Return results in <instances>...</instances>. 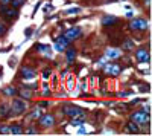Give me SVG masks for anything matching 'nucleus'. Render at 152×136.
Masks as SVG:
<instances>
[{"label":"nucleus","instance_id":"1","mask_svg":"<svg viewBox=\"0 0 152 136\" xmlns=\"http://www.w3.org/2000/svg\"><path fill=\"white\" fill-rule=\"evenodd\" d=\"M64 113L67 116H72V118H78V116H82L84 115V110L81 107H76V106H66L62 109Z\"/></svg>","mask_w":152,"mask_h":136},{"label":"nucleus","instance_id":"2","mask_svg":"<svg viewBox=\"0 0 152 136\" xmlns=\"http://www.w3.org/2000/svg\"><path fill=\"white\" fill-rule=\"evenodd\" d=\"M11 110H12V113H15V115H21V113H24V110H26V102L23 100H14Z\"/></svg>","mask_w":152,"mask_h":136},{"label":"nucleus","instance_id":"3","mask_svg":"<svg viewBox=\"0 0 152 136\" xmlns=\"http://www.w3.org/2000/svg\"><path fill=\"white\" fill-rule=\"evenodd\" d=\"M132 121L135 124H146L149 122V113H145V112H135L132 113Z\"/></svg>","mask_w":152,"mask_h":136},{"label":"nucleus","instance_id":"4","mask_svg":"<svg viewBox=\"0 0 152 136\" xmlns=\"http://www.w3.org/2000/svg\"><path fill=\"white\" fill-rule=\"evenodd\" d=\"M148 28V21L143 20V19H135L131 21V29H135V31H143Z\"/></svg>","mask_w":152,"mask_h":136},{"label":"nucleus","instance_id":"5","mask_svg":"<svg viewBox=\"0 0 152 136\" xmlns=\"http://www.w3.org/2000/svg\"><path fill=\"white\" fill-rule=\"evenodd\" d=\"M135 57H137V60L142 61V63H149V60H151L149 52L145 51V49H138V51L135 52Z\"/></svg>","mask_w":152,"mask_h":136},{"label":"nucleus","instance_id":"6","mask_svg":"<svg viewBox=\"0 0 152 136\" xmlns=\"http://www.w3.org/2000/svg\"><path fill=\"white\" fill-rule=\"evenodd\" d=\"M21 75L24 80H34L37 77V72L31 67H21Z\"/></svg>","mask_w":152,"mask_h":136},{"label":"nucleus","instance_id":"7","mask_svg":"<svg viewBox=\"0 0 152 136\" xmlns=\"http://www.w3.org/2000/svg\"><path fill=\"white\" fill-rule=\"evenodd\" d=\"M40 124L43 127H50V126H53L55 124V118H53V115H44L41 119H40Z\"/></svg>","mask_w":152,"mask_h":136},{"label":"nucleus","instance_id":"8","mask_svg":"<svg viewBox=\"0 0 152 136\" xmlns=\"http://www.w3.org/2000/svg\"><path fill=\"white\" fill-rule=\"evenodd\" d=\"M79 34H81V29H79V28L70 29V31L66 32V38H69V40H75L76 37H79Z\"/></svg>","mask_w":152,"mask_h":136},{"label":"nucleus","instance_id":"9","mask_svg":"<svg viewBox=\"0 0 152 136\" xmlns=\"http://www.w3.org/2000/svg\"><path fill=\"white\" fill-rule=\"evenodd\" d=\"M105 72L113 73V75H117L119 72H120V69H119L117 64H107V66H105Z\"/></svg>","mask_w":152,"mask_h":136},{"label":"nucleus","instance_id":"10","mask_svg":"<svg viewBox=\"0 0 152 136\" xmlns=\"http://www.w3.org/2000/svg\"><path fill=\"white\" fill-rule=\"evenodd\" d=\"M38 51H41L44 55H47V57H52V49H50V46H46V45H40L38 46Z\"/></svg>","mask_w":152,"mask_h":136},{"label":"nucleus","instance_id":"11","mask_svg":"<svg viewBox=\"0 0 152 136\" xmlns=\"http://www.w3.org/2000/svg\"><path fill=\"white\" fill-rule=\"evenodd\" d=\"M120 55H122V52L117 51V49H110L107 52V58H119Z\"/></svg>","mask_w":152,"mask_h":136},{"label":"nucleus","instance_id":"12","mask_svg":"<svg viewBox=\"0 0 152 136\" xmlns=\"http://www.w3.org/2000/svg\"><path fill=\"white\" fill-rule=\"evenodd\" d=\"M11 133H14V135H21L23 133L20 124H12V126H11Z\"/></svg>","mask_w":152,"mask_h":136},{"label":"nucleus","instance_id":"13","mask_svg":"<svg viewBox=\"0 0 152 136\" xmlns=\"http://www.w3.org/2000/svg\"><path fill=\"white\" fill-rule=\"evenodd\" d=\"M126 130H128L129 133H138V126H137V124H135V122L132 121V122H129V124H128Z\"/></svg>","mask_w":152,"mask_h":136},{"label":"nucleus","instance_id":"14","mask_svg":"<svg viewBox=\"0 0 152 136\" xmlns=\"http://www.w3.org/2000/svg\"><path fill=\"white\" fill-rule=\"evenodd\" d=\"M116 17H113V15H107V17H104V20H102V23H104L105 26L107 25H113V23H116Z\"/></svg>","mask_w":152,"mask_h":136},{"label":"nucleus","instance_id":"15","mask_svg":"<svg viewBox=\"0 0 152 136\" xmlns=\"http://www.w3.org/2000/svg\"><path fill=\"white\" fill-rule=\"evenodd\" d=\"M75 58H76V51H75V49H69V51H67V61L72 63Z\"/></svg>","mask_w":152,"mask_h":136},{"label":"nucleus","instance_id":"16","mask_svg":"<svg viewBox=\"0 0 152 136\" xmlns=\"http://www.w3.org/2000/svg\"><path fill=\"white\" fill-rule=\"evenodd\" d=\"M3 92L6 95H17V90H15L14 87H6V89H3Z\"/></svg>","mask_w":152,"mask_h":136},{"label":"nucleus","instance_id":"17","mask_svg":"<svg viewBox=\"0 0 152 136\" xmlns=\"http://www.w3.org/2000/svg\"><path fill=\"white\" fill-rule=\"evenodd\" d=\"M31 118H34V119H38V118H41V110H40V109H35V110L32 112Z\"/></svg>","mask_w":152,"mask_h":136},{"label":"nucleus","instance_id":"18","mask_svg":"<svg viewBox=\"0 0 152 136\" xmlns=\"http://www.w3.org/2000/svg\"><path fill=\"white\" fill-rule=\"evenodd\" d=\"M122 47H123V49H132V47H134V41H132V40H128V41H125Z\"/></svg>","mask_w":152,"mask_h":136},{"label":"nucleus","instance_id":"19","mask_svg":"<svg viewBox=\"0 0 152 136\" xmlns=\"http://www.w3.org/2000/svg\"><path fill=\"white\" fill-rule=\"evenodd\" d=\"M0 133H3V135L11 133V127L9 126H2V127H0Z\"/></svg>","mask_w":152,"mask_h":136},{"label":"nucleus","instance_id":"20","mask_svg":"<svg viewBox=\"0 0 152 136\" xmlns=\"http://www.w3.org/2000/svg\"><path fill=\"white\" fill-rule=\"evenodd\" d=\"M24 2H26V0H12V6L14 8H20Z\"/></svg>","mask_w":152,"mask_h":136},{"label":"nucleus","instance_id":"21","mask_svg":"<svg viewBox=\"0 0 152 136\" xmlns=\"http://www.w3.org/2000/svg\"><path fill=\"white\" fill-rule=\"evenodd\" d=\"M56 41H58V43H61V45H64V46H67L70 40H69V38H66V37H59V38H58Z\"/></svg>","mask_w":152,"mask_h":136},{"label":"nucleus","instance_id":"22","mask_svg":"<svg viewBox=\"0 0 152 136\" xmlns=\"http://www.w3.org/2000/svg\"><path fill=\"white\" fill-rule=\"evenodd\" d=\"M20 93H21V96H24V98H26V100H29V98L32 96V93H31V92H29V90H21V92H20Z\"/></svg>","mask_w":152,"mask_h":136},{"label":"nucleus","instance_id":"23","mask_svg":"<svg viewBox=\"0 0 152 136\" xmlns=\"http://www.w3.org/2000/svg\"><path fill=\"white\" fill-rule=\"evenodd\" d=\"M72 126H75V127H79V126H82V119H73L72 121Z\"/></svg>","mask_w":152,"mask_h":136},{"label":"nucleus","instance_id":"24","mask_svg":"<svg viewBox=\"0 0 152 136\" xmlns=\"http://www.w3.org/2000/svg\"><path fill=\"white\" fill-rule=\"evenodd\" d=\"M8 110H9V109H8V106H2V107H0V113H2V115H5V116H6L8 115Z\"/></svg>","mask_w":152,"mask_h":136},{"label":"nucleus","instance_id":"25","mask_svg":"<svg viewBox=\"0 0 152 136\" xmlns=\"http://www.w3.org/2000/svg\"><path fill=\"white\" fill-rule=\"evenodd\" d=\"M79 8H72V9H69V11H66V14H76V12H79Z\"/></svg>","mask_w":152,"mask_h":136},{"label":"nucleus","instance_id":"26","mask_svg":"<svg viewBox=\"0 0 152 136\" xmlns=\"http://www.w3.org/2000/svg\"><path fill=\"white\" fill-rule=\"evenodd\" d=\"M55 47H56V51H61V52L64 51V49H66V46L61 45V43H58V41H56V46H55Z\"/></svg>","mask_w":152,"mask_h":136},{"label":"nucleus","instance_id":"27","mask_svg":"<svg viewBox=\"0 0 152 136\" xmlns=\"http://www.w3.org/2000/svg\"><path fill=\"white\" fill-rule=\"evenodd\" d=\"M5 32H6V28H5L3 25H0V35H3Z\"/></svg>","mask_w":152,"mask_h":136},{"label":"nucleus","instance_id":"28","mask_svg":"<svg viewBox=\"0 0 152 136\" xmlns=\"http://www.w3.org/2000/svg\"><path fill=\"white\" fill-rule=\"evenodd\" d=\"M43 75H44V77H43V78H49V75H50V70H44V73H43Z\"/></svg>","mask_w":152,"mask_h":136},{"label":"nucleus","instance_id":"29","mask_svg":"<svg viewBox=\"0 0 152 136\" xmlns=\"http://www.w3.org/2000/svg\"><path fill=\"white\" fill-rule=\"evenodd\" d=\"M28 133H29V135H35V133H37V130H35V128H29V130H28Z\"/></svg>","mask_w":152,"mask_h":136},{"label":"nucleus","instance_id":"30","mask_svg":"<svg viewBox=\"0 0 152 136\" xmlns=\"http://www.w3.org/2000/svg\"><path fill=\"white\" fill-rule=\"evenodd\" d=\"M79 127H81V126H79ZM79 133H81V135H84V133H85V128L81 127V128H79Z\"/></svg>","mask_w":152,"mask_h":136},{"label":"nucleus","instance_id":"31","mask_svg":"<svg viewBox=\"0 0 152 136\" xmlns=\"http://www.w3.org/2000/svg\"><path fill=\"white\" fill-rule=\"evenodd\" d=\"M126 17H128V19H132V12H131V11H129V12L126 14Z\"/></svg>","mask_w":152,"mask_h":136},{"label":"nucleus","instance_id":"32","mask_svg":"<svg viewBox=\"0 0 152 136\" xmlns=\"http://www.w3.org/2000/svg\"><path fill=\"white\" fill-rule=\"evenodd\" d=\"M2 3H3V5H6V3H9V0H2Z\"/></svg>","mask_w":152,"mask_h":136}]
</instances>
